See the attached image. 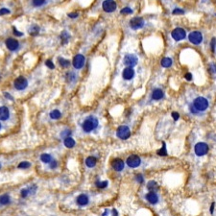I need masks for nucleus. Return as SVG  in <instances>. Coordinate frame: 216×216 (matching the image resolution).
I'll use <instances>...</instances> for the list:
<instances>
[{"label": "nucleus", "instance_id": "nucleus-52", "mask_svg": "<svg viewBox=\"0 0 216 216\" xmlns=\"http://www.w3.org/2000/svg\"><path fill=\"white\" fill-rule=\"evenodd\" d=\"M214 206H215V203H212L211 204V213L212 214L214 211Z\"/></svg>", "mask_w": 216, "mask_h": 216}, {"label": "nucleus", "instance_id": "nucleus-50", "mask_svg": "<svg viewBox=\"0 0 216 216\" xmlns=\"http://www.w3.org/2000/svg\"><path fill=\"white\" fill-rule=\"evenodd\" d=\"M211 70L212 73H216V64H211Z\"/></svg>", "mask_w": 216, "mask_h": 216}, {"label": "nucleus", "instance_id": "nucleus-29", "mask_svg": "<svg viewBox=\"0 0 216 216\" xmlns=\"http://www.w3.org/2000/svg\"><path fill=\"white\" fill-rule=\"evenodd\" d=\"M31 167H32V163H30V161H28V160L20 161V163L17 164V168L20 170H27Z\"/></svg>", "mask_w": 216, "mask_h": 216}, {"label": "nucleus", "instance_id": "nucleus-48", "mask_svg": "<svg viewBox=\"0 0 216 216\" xmlns=\"http://www.w3.org/2000/svg\"><path fill=\"white\" fill-rule=\"evenodd\" d=\"M67 16H68V17H70V19H77V17L79 16V14L78 13H69Z\"/></svg>", "mask_w": 216, "mask_h": 216}, {"label": "nucleus", "instance_id": "nucleus-8", "mask_svg": "<svg viewBox=\"0 0 216 216\" xmlns=\"http://www.w3.org/2000/svg\"><path fill=\"white\" fill-rule=\"evenodd\" d=\"M171 37L174 40L176 41H181L182 40H184L187 38V33H185L184 28H181V27H177L171 32Z\"/></svg>", "mask_w": 216, "mask_h": 216}, {"label": "nucleus", "instance_id": "nucleus-55", "mask_svg": "<svg viewBox=\"0 0 216 216\" xmlns=\"http://www.w3.org/2000/svg\"><path fill=\"white\" fill-rule=\"evenodd\" d=\"M2 130V124H1V122H0V131Z\"/></svg>", "mask_w": 216, "mask_h": 216}, {"label": "nucleus", "instance_id": "nucleus-9", "mask_svg": "<svg viewBox=\"0 0 216 216\" xmlns=\"http://www.w3.org/2000/svg\"><path fill=\"white\" fill-rule=\"evenodd\" d=\"M144 25H145V21H144V19L140 16L133 17V19L129 21V26H130V28L132 30L141 29L144 27Z\"/></svg>", "mask_w": 216, "mask_h": 216}, {"label": "nucleus", "instance_id": "nucleus-46", "mask_svg": "<svg viewBox=\"0 0 216 216\" xmlns=\"http://www.w3.org/2000/svg\"><path fill=\"white\" fill-rule=\"evenodd\" d=\"M171 116H172V118L175 120V121H178V120L180 119V113L177 112H173L172 113H171Z\"/></svg>", "mask_w": 216, "mask_h": 216}, {"label": "nucleus", "instance_id": "nucleus-19", "mask_svg": "<svg viewBox=\"0 0 216 216\" xmlns=\"http://www.w3.org/2000/svg\"><path fill=\"white\" fill-rule=\"evenodd\" d=\"M11 117L10 109L7 106L0 107V121H7Z\"/></svg>", "mask_w": 216, "mask_h": 216}, {"label": "nucleus", "instance_id": "nucleus-18", "mask_svg": "<svg viewBox=\"0 0 216 216\" xmlns=\"http://www.w3.org/2000/svg\"><path fill=\"white\" fill-rule=\"evenodd\" d=\"M164 98V92L161 88H156L152 91L151 93V100L153 101H160Z\"/></svg>", "mask_w": 216, "mask_h": 216}, {"label": "nucleus", "instance_id": "nucleus-54", "mask_svg": "<svg viewBox=\"0 0 216 216\" xmlns=\"http://www.w3.org/2000/svg\"><path fill=\"white\" fill-rule=\"evenodd\" d=\"M1 169H2V163L0 161V170H1Z\"/></svg>", "mask_w": 216, "mask_h": 216}, {"label": "nucleus", "instance_id": "nucleus-27", "mask_svg": "<svg viewBox=\"0 0 216 216\" xmlns=\"http://www.w3.org/2000/svg\"><path fill=\"white\" fill-rule=\"evenodd\" d=\"M62 112L60 110H53L49 113V117L52 120H59L62 117Z\"/></svg>", "mask_w": 216, "mask_h": 216}, {"label": "nucleus", "instance_id": "nucleus-37", "mask_svg": "<svg viewBox=\"0 0 216 216\" xmlns=\"http://www.w3.org/2000/svg\"><path fill=\"white\" fill-rule=\"evenodd\" d=\"M28 187V189H29L30 196H34V195L37 193V191H38V185L37 184H33L29 185V187Z\"/></svg>", "mask_w": 216, "mask_h": 216}, {"label": "nucleus", "instance_id": "nucleus-16", "mask_svg": "<svg viewBox=\"0 0 216 216\" xmlns=\"http://www.w3.org/2000/svg\"><path fill=\"white\" fill-rule=\"evenodd\" d=\"M144 198L150 205H158L160 203V196L157 194V192L149 191L148 193L145 194Z\"/></svg>", "mask_w": 216, "mask_h": 216}, {"label": "nucleus", "instance_id": "nucleus-3", "mask_svg": "<svg viewBox=\"0 0 216 216\" xmlns=\"http://www.w3.org/2000/svg\"><path fill=\"white\" fill-rule=\"evenodd\" d=\"M125 163H126V165H127L128 167L133 168V169H136V168H139L142 164V160H141V158H140L139 155L132 154L127 158Z\"/></svg>", "mask_w": 216, "mask_h": 216}, {"label": "nucleus", "instance_id": "nucleus-10", "mask_svg": "<svg viewBox=\"0 0 216 216\" xmlns=\"http://www.w3.org/2000/svg\"><path fill=\"white\" fill-rule=\"evenodd\" d=\"M203 35L202 33L199 32V31H193L191 32L189 35H188V40L189 41L194 44V45H199L203 43Z\"/></svg>", "mask_w": 216, "mask_h": 216}, {"label": "nucleus", "instance_id": "nucleus-41", "mask_svg": "<svg viewBox=\"0 0 216 216\" xmlns=\"http://www.w3.org/2000/svg\"><path fill=\"white\" fill-rule=\"evenodd\" d=\"M45 65L48 68H50V69H54V68H55V64H54V62L51 61V60H46Z\"/></svg>", "mask_w": 216, "mask_h": 216}, {"label": "nucleus", "instance_id": "nucleus-39", "mask_svg": "<svg viewBox=\"0 0 216 216\" xmlns=\"http://www.w3.org/2000/svg\"><path fill=\"white\" fill-rule=\"evenodd\" d=\"M48 166H49V169L51 170H56L59 167V161L55 160V158H53V160L48 164Z\"/></svg>", "mask_w": 216, "mask_h": 216}, {"label": "nucleus", "instance_id": "nucleus-11", "mask_svg": "<svg viewBox=\"0 0 216 216\" xmlns=\"http://www.w3.org/2000/svg\"><path fill=\"white\" fill-rule=\"evenodd\" d=\"M89 202H91V198H89L88 195L86 193L79 194L76 197V199H75V203H76V205L78 206H80V208L86 206L89 204Z\"/></svg>", "mask_w": 216, "mask_h": 216}, {"label": "nucleus", "instance_id": "nucleus-20", "mask_svg": "<svg viewBox=\"0 0 216 216\" xmlns=\"http://www.w3.org/2000/svg\"><path fill=\"white\" fill-rule=\"evenodd\" d=\"M97 163H98V158H96L95 156H88L85 160V165L88 168H89V169L94 168L97 165Z\"/></svg>", "mask_w": 216, "mask_h": 216}, {"label": "nucleus", "instance_id": "nucleus-30", "mask_svg": "<svg viewBox=\"0 0 216 216\" xmlns=\"http://www.w3.org/2000/svg\"><path fill=\"white\" fill-rule=\"evenodd\" d=\"M70 40V34L67 31H62L61 34V40H62V44H67V43Z\"/></svg>", "mask_w": 216, "mask_h": 216}, {"label": "nucleus", "instance_id": "nucleus-45", "mask_svg": "<svg viewBox=\"0 0 216 216\" xmlns=\"http://www.w3.org/2000/svg\"><path fill=\"white\" fill-rule=\"evenodd\" d=\"M211 50H212V52L215 53V51H216V38H212V40H211Z\"/></svg>", "mask_w": 216, "mask_h": 216}, {"label": "nucleus", "instance_id": "nucleus-2", "mask_svg": "<svg viewBox=\"0 0 216 216\" xmlns=\"http://www.w3.org/2000/svg\"><path fill=\"white\" fill-rule=\"evenodd\" d=\"M99 128V120L97 117L93 115H89L84 119V121L81 124V129L83 133L85 134H91L95 132Z\"/></svg>", "mask_w": 216, "mask_h": 216}, {"label": "nucleus", "instance_id": "nucleus-6", "mask_svg": "<svg viewBox=\"0 0 216 216\" xmlns=\"http://www.w3.org/2000/svg\"><path fill=\"white\" fill-rule=\"evenodd\" d=\"M116 136L121 140H126L131 136V129L127 125L119 126L116 130Z\"/></svg>", "mask_w": 216, "mask_h": 216}, {"label": "nucleus", "instance_id": "nucleus-22", "mask_svg": "<svg viewBox=\"0 0 216 216\" xmlns=\"http://www.w3.org/2000/svg\"><path fill=\"white\" fill-rule=\"evenodd\" d=\"M53 156L49 154V153H43L40 156V160L44 164H49L51 161L53 160Z\"/></svg>", "mask_w": 216, "mask_h": 216}, {"label": "nucleus", "instance_id": "nucleus-33", "mask_svg": "<svg viewBox=\"0 0 216 216\" xmlns=\"http://www.w3.org/2000/svg\"><path fill=\"white\" fill-rule=\"evenodd\" d=\"M71 134H72V131L70 130V129H64V130H62L61 132L60 136H61V139H67V137L71 136Z\"/></svg>", "mask_w": 216, "mask_h": 216}, {"label": "nucleus", "instance_id": "nucleus-53", "mask_svg": "<svg viewBox=\"0 0 216 216\" xmlns=\"http://www.w3.org/2000/svg\"><path fill=\"white\" fill-rule=\"evenodd\" d=\"M110 214V211L109 209H105V211L103 212V214H102V216H107Z\"/></svg>", "mask_w": 216, "mask_h": 216}, {"label": "nucleus", "instance_id": "nucleus-24", "mask_svg": "<svg viewBox=\"0 0 216 216\" xmlns=\"http://www.w3.org/2000/svg\"><path fill=\"white\" fill-rule=\"evenodd\" d=\"M64 145L67 147V149H72L76 145V141H75V139L71 136L67 137V139H64Z\"/></svg>", "mask_w": 216, "mask_h": 216}, {"label": "nucleus", "instance_id": "nucleus-44", "mask_svg": "<svg viewBox=\"0 0 216 216\" xmlns=\"http://www.w3.org/2000/svg\"><path fill=\"white\" fill-rule=\"evenodd\" d=\"M13 32H14V35L16 36V37H22V36H23V33L19 32V30L16 28V27H14V28H13Z\"/></svg>", "mask_w": 216, "mask_h": 216}, {"label": "nucleus", "instance_id": "nucleus-36", "mask_svg": "<svg viewBox=\"0 0 216 216\" xmlns=\"http://www.w3.org/2000/svg\"><path fill=\"white\" fill-rule=\"evenodd\" d=\"M134 181H136L137 184H144V182H145V178H144V176L142 175L141 173H139V174H136V176H134Z\"/></svg>", "mask_w": 216, "mask_h": 216}, {"label": "nucleus", "instance_id": "nucleus-32", "mask_svg": "<svg viewBox=\"0 0 216 216\" xmlns=\"http://www.w3.org/2000/svg\"><path fill=\"white\" fill-rule=\"evenodd\" d=\"M47 3V0H32V5L35 8H40Z\"/></svg>", "mask_w": 216, "mask_h": 216}, {"label": "nucleus", "instance_id": "nucleus-42", "mask_svg": "<svg viewBox=\"0 0 216 216\" xmlns=\"http://www.w3.org/2000/svg\"><path fill=\"white\" fill-rule=\"evenodd\" d=\"M173 14H184V11L182 10V9H180V8H175L172 12Z\"/></svg>", "mask_w": 216, "mask_h": 216}, {"label": "nucleus", "instance_id": "nucleus-4", "mask_svg": "<svg viewBox=\"0 0 216 216\" xmlns=\"http://www.w3.org/2000/svg\"><path fill=\"white\" fill-rule=\"evenodd\" d=\"M209 146L206 142H198L194 146V153L197 157H204L208 153Z\"/></svg>", "mask_w": 216, "mask_h": 216}, {"label": "nucleus", "instance_id": "nucleus-38", "mask_svg": "<svg viewBox=\"0 0 216 216\" xmlns=\"http://www.w3.org/2000/svg\"><path fill=\"white\" fill-rule=\"evenodd\" d=\"M19 195H20V197H21L22 199H26L27 197H29L30 196V193H29L28 187L21 188V190H20V192H19Z\"/></svg>", "mask_w": 216, "mask_h": 216}, {"label": "nucleus", "instance_id": "nucleus-21", "mask_svg": "<svg viewBox=\"0 0 216 216\" xmlns=\"http://www.w3.org/2000/svg\"><path fill=\"white\" fill-rule=\"evenodd\" d=\"M12 197L9 193H4L0 195V206H8L11 205Z\"/></svg>", "mask_w": 216, "mask_h": 216}, {"label": "nucleus", "instance_id": "nucleus-31", "mask_svg": "<svg viewBox=\"0 0 216 216\" xmlns=\"http://www.w3.org/2000/svg\"><path fill=\"white\" fill-rule=\"evenodd\" d=\"M29 34L31 36H37L38 33H40V27H38V25H36V24H33V25H31V27L29 28Z\"/></svg>", "mask_w": 216, "mask_h": 216}, {"label": "nucleus", "instance_id": "nucleus-26", "mask_svg": "<svg viewBox=\"0 0 216 216\" xmlns=\"http://www.w3.org/2000/svg\"><path fill=\"white\" fill-rule=\"evenodd\" d=\"M95 187L98 189H105L109 187V181L104 180V181H100V180H96L95 181Z\"/></svg>", "mask_w": 216, "mask_h": 216}, {"label": "nucleus", "instance_id": "nucleus-15", "mask_svg": "<svg viewBox=\"0 0 216 216\" xmlns=\"http://www.w3.org/2000/svg\"><path fill=\"white\" fill-rule=\"evenodd\" d=\"M85 64H86V58L82 54H77L73 58V61H72V64H73V67L75 69H81V68H83Z\"/></svg>", "mask_w": 216, "mask_h": 216}, {"label": "nucleus", "instance_id": "nucleus-25", "mask_svg": "<svg viewBox=\"0 0 216 216\" xmlns=\"http://www.w3.org/2000/svg\"><path fill=\"white\" fill-rule=\"evenodd\" d=\"M78 79L77 74L73 71H69L67 72V75H65V80H67V83H75Z\"/></svg>", "mask_w": 216, "mask_h": 216}, {"label": "nucleus", "instance_id": "nucleus-14", "mask_svg": "<svg viewBox=\"0 0 216 216\" xmlns=\"http://www.w3.org/2000/svg\"><path fill=\"white\" fill-rule=\"evenodd\" d=\"M102 8L106 13H113L117 8V5L115 0H104L102 3Z\"/></svg>", "mask_w": 216, "mask_h": 216}, {"label": "nucleus", "instance_id": "nucleus-49", "mask_svg": "<svg viewBox=\"0 0 216 216\" xmlns=\"http://www.w3.org/2000/svg\"><path fill=\"white\" fill-rule=\"evenodd\" d=\"M184 78L187 81H192V79H193V76H192L191 73H187V74L184 75Z\"/></svg>", "mask_w": 216, "mask_h": 216}, {"label": "nucleus", "instance_id": "nucleus-1", "mask_svg": "<svg viewBox=\"0 0 216 216\" xmlns=\"http://www.w3.org/2000/svg\"><path fill=\"white\" fill-rule=\"evenodd\" d=\"M209 108V101L208 98L204 96H196L192 99L190 103H188V112L191 115L200 116L205 113Z\"/></svg>", "mask_w": 216, "mask_h": 216}, {"label": "nucleus", "instance_id": "nucleus-43", "mask_svg": "<svg viewBox=\"0 0 216 216\" xmlns=\"http://www.w3.org/2000/svg\"><path fill=\"white\" fill-rule=\"evenodd\" d=\"M11 14V11L7 8H2L0 9V16H5V14Z\"/></svg>", "mask_w": 216, "mask_h": 216}, {"label": "nucleus", "instance_id": "nucleus-23", "mask_svg": "<svg viewBox=\"0 0 216 216\" xmlns=\"http://www.w3.org/2000/svg\"><path fill=\"white\" fill-rule=\"evenodd\" d=\"M146 188L148 189L149 191H153V192H157L158 190V182L154 181V180H151V181H149L147 182V185H146Z\"/></svg>", "mask_w": 216, "mask_h": 216}, {"label": "nucleus", "instance_id": "nucleus-35", "mask_svg": "<svg viewBox=\"0 0 216 216\" xmlns=\"http://www.w3.org/2000/svg\"><path fill=\"white\" fill-rule=\"evenodd\" d=\"M59 64L61 65L62 67L64 68H67L70 65V62L68 61L67 59H64V58H59Z\"/></svg>", "mask_w": 216, "mask_h": 216}, {"label": "nucleus", "instance_id": "nucleus-28", "mask_svg": "<svg viewBox=\"0 0 216 216\" xmlns=\"http://www.w3.org/2000/svg\"><path fill=\"white\" fill-rule=\"evenodd\" d=\"M160 64H161V67H164V68H169V67H172L173 60L169 58V57H166V58H163V60H161Z\"/></svg>", "mask_w": 216, "mask_h": 216}, {"label": "nucleus", "instance_id": "nucleus-13", "mask_svg": "<svg viewBox=\"0 0 216 216\" xmlns=\"http://www.w3.org/2000/svg\"><path fill=\"white\" fill-rule=\"evenodd\" d=\"M5 45L9 50L12 51V52H16V51L19 50L20 47L19 41L14 38H7V40H5Z\"/></svg>", "mask_w": 216, "mask_h": 216}, {"label": "nucleus", "instance_id": "nucleus-12", "mask_svg": "<svg viewBox=\"0 0 216 216\" xmlns=\"http://www.w3.org/2000/svg\"><path fill=\"white\" fill-rule=\"evenodd\" d=\"M110 165H112V169L115 171H116V172H122V171L125 169L126 163H125V161L122 160V158H113V160H112Z\"/></svg>", "mask_w": 216, "mask_h": 216}, {"label": "nucleus", "instance_id": "nucleus-5", "mask_svg": "<svg viewBox=\"0 0 216 216\" xmlns=\"http://www.w3.org/2000/svg\"><path fill=\"white\" fill-rule=\"evenodd\" d=\"M28 80L24 76H19L14 81V88L17 91H23L28 88Z\"/></svg>", "mask_w": 216, "mask_h": 216}, {"label": "nucleus", "instance_id": "nucleus-17", "mask_svg": "<svg viewBox=\"0 0 216 216\" xmlns=\"http://www.w3.org/2000/svg\"><path fill=\"white\" fill-rule=\"evenodd\" d=\"M136 72H134V67H125L122 71V78L125 81H131L134 79Z\"/></svg>", "mask_w": 216, "mask_h": 216}, {"label": "nucleus", "instance_id": "nucleus-40", "mask_svg": "<svg viewBox=\"0 0 216 216\" xmlns=\"http://www.w3.org/2000/svg\"><path fill=\"white\" fill-rule=\"evenodd\" d=\"M133 13H134V11L132 10L130 7H125V8H123L121 11H120V14H131Z\"/></svg>", "mask_w": 216, "mask_h": 216}, {"label": "nucleus", "instance_id": "nucleus-51", "mask_svg": "<svg viewBox=\"0 0 216 216\" xmlns=\"http://www.w3.org/2000/svg\"><path fill=\"white\" fill-rule=\"evenodd\" d=\"M112 216H119V215H118L117 209H115V208H113V209H112Z\"/></svg>", "mask_w": 216, "mask_h": 216}, {"label": "nucleus", "instance_id": "nucleus-7", "mask_svg": "<svg viewBox=\"0 0 216 216\" xmlns=\"http://www.w3.org/2000/svg\"><path fill=\"white\" fill-rule=\"evenodd\" d=\"M123 64L128 67H134L139 64V58L134 54H127L123 58Z\"/></svg>", "mask_w": 216, "mask_h": 216}, {"label": "nucleus", "instance_id": "nucleus-47", "mask_svg": "<svg viewBox=\"0 0 216 216\" xmlns=\"http://www.w3.org/2000/svg\"><path fill=\"white\" fill-rule=\"evenodd\" d=\"M3 94H4V97L6 99H8V100H10V101H13L14 100V97L10 93H9V92H4Z\"/></svg>", "mask_w": 216, "mask_h": 216}, {"label": "nucleus", "instance_id": "nucleus-34", "mask_svg": "<svg viewBox=\"0 0 216 216\" xmlns=\"http://www.w3.org/2000/svg\"><path fill=\"white\" fill-rule=\"evenodd\" d=\"M157 154L160 157H165L167 156V150H166V144L165 142H163V147L160 149H158L157 151Z\"/></svg>", "mask_w": 216, "mask_h": 216}]
</instances>
